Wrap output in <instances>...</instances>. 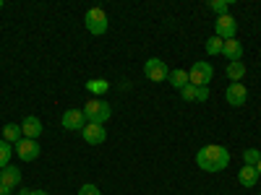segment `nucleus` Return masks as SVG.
<instances>
[{"label":"nucleus","mask_w":261,"mask_h":195,"mask_svg":"<svg viewBox=\"0 0 261 195\" xmlns=\"http://www.w3.org/2000/svg\"><path fill=\"white\" fill-rule=\"evenodd\" d=\"M258 195H261V192H258Z\"/></svg>","instance_id":"30"},{"label":"nucleus","mask_w":261,"mask_h":195,"mask_svg":"<svg viewBox=\"0 0 261 195\" xmlns=\"http://www.w3.org/2000/svg\"><path fill=\"white\" fill-rule=\"evenodd\" d=\"M222 55L227 57V62H241V57H243V45H241L238 39H225Z\"/></svg>","instance_id":"13"},{"label":"nucleus","mask_w":261,"mask_h":195,"mask_svg":"<svg viewBox=\"0 0 261 195\" xmlns=\"http://www.w3.org/2000/svg\"><path fill=\"white\" fill-rule=\"evenodd\" d=\"M29 195H47L45 190H29Z\"/></svg>","instance_id":"27"},{"label":"nucleus","mask_w":261,"mask_h":195,"mask_svg":"<svg viewBox=\"0 0 261 195\" xmlns=\"http://www.w3.org/2000/svg\"><path fill=\"white\" fill-rule=\"evenodd\" d=\"M0 195H11V190H8L6 185H0Z\"/></svg>","instance_id":"26"},{"label":"nucleus","mask_w":261,"mask_h":195,"mask_svg":"<svg viewBox=\"0 0 261 195\" xmlns=\"http://www.w3.org/2000/svg\"><path fill=\"white\" fill-rule=\"evenodd\" d=\"M209 11H214L217 18H220V16H227V11H230V0H212V3H209Z\"/></svg>","instance_id":"21"},{"label":"nucleus","mask_w":261,"mask_h":195,"mask_svg":"<svg viewBox=\"0 0 261 195\" xmlns=\"http://www.w3.org/2000/svg\"><path fill=\"white\" fill-rule=\"evenodd\" d=\"M18 125H21V133H24V138H32V141H37V138L42 136V120H39V117H34V115L24 117V120H21Z\"/></svg>","instance_id":"11"},{"label":"nucleus","mask_w":261,"mask_h":195,"mask_svg":"<svg viewBox=\"0 0 261 195\" xmlns=\"http://www.w3.org/2000/svg\"><path fill=\"white\" fill-rule=\"evenodd\" d=\"M84 24H86V31L94 34V37H102L107 34V29H110V18H107V13L102 8H89L84 16Z\"/></svg>","instance_id":"3"},{"label":"nucleus","mask_w":261,"mask_h":195,"mask_svg":"<svg viewBox=\"0 0 261 195\" xmlns=\"http://www.w3.org/2000/svg\"><path fill=\"white\" fill-rule=\"evenodd\" d=\"M256 172H258V177H261V159H258V164H256Z\"/></svg>","instance_id":"28"},{"label":"nucleus","mask_w":261,"mask_h":195,"mask_svg":"<svg viewBox=\"0 0 261 195\" xmlns=\"http://www.w3.org/2000/svg\"><path fill=\"white\" fill-rule=\"evenodd\" d=\"M167 81L172 83V89H183V86H188V71H183V68H175V71H170V76H167Z\"/></svg>","instance_id":"16"},{"label":"nucleus","mask_w":261,"mask_h":195,"mask_svg":"<svg viewBox=\"0 0 261 195\" xmlns=\"http://www.w3.org/2000/svg\"><path fill=\"white\" fill-rule=\"evenodd\" d=\"M212 78H214V68H212V62H204V60H196L193 68L188 71V83H193L196 89L209 86Z\"/></svg>","instance_id":"4"},{"label":"nucleus","mask_w":261,"mask_h":195,"mask_svg":"<svg viewBox=\"0 0 261 195\" xmlns=\"http://www.w3.org/2000/svg\"><path fill=\"white\" fill-rule=\"evenodd\" d=\"M144 76H146L149 81L160 83V81H167L170 71H167V65H165L160 57H149V60L144 62Z\"/></svg>","instance_id":"5"},{"label":"nucleus","mask_w":261,"mask_h":195,"mask_svg":"<svg viewBox=\"0 0 261 195\" xmlns=\"http://www.w3.org/2000/svg\"><path fill=\"white\" fill-rule=\"evenodd\" d=\"M11 156H13V146L6 143V141H0V169H6V167H8Z\"/></svg>","instance_id":"19"},{"label":"nucleus","mask_w":261,"mask_h":195,"mask_svg":"<svg viewBox=\"0 0 261 195\" xmlns=\"http://www.w3.org/2000/svg\"><path fill=\"white\" fill-rule=\"evenodd\" d=\"M21 138H24V133H21V125H16V122H6V125H3V141H6V143L16 146Z\"/></svg>","instance_id":"15"},{"label":"nucleus","mask_w":261,"mask_h":195,"mask_svg":"<svg viewBox=\"0 0 261 195\" xmlns=\"http://www.w3.org/2000/svg\"><path fill=\"white\" fill-rule=\"evenodd\" d=\"M196 164H199L204 172H222L230 164V151L225 146L209 143V146L199 148V154H196Z\"/></svg>","instance_id":"1"},{"label":"nucleus","mask_w":261,"mask_h":195,"mask_svg":"<svg viewBox=\"0 0 261 195\" xmlns=\"http://www.w3.org/2000/svg\"><path fill=\"white\" fill-rule=\"evenodd\" d=\"M196 94H199V89H196L193 83H188V86H183V89H180L183 102H196Z\"/></svg>","instance_id":"23"},{"label":"nucleus","mask_w":261,"mask_h":195,"mask_svg":"<svg viewBox=\"0 0 261 195\" xmlns=\"http://www.w3.org/2000/svg\"><path fill=\"white\" fill-rule=\"evenodd\" d=\"M60 122H63L65 130H84V127H86L84 110H65V115H63Z\"/></svg>","instance_id":"10"},{"label":"nucleus","mask_w":261,"mask_h":195,"mask_svg":"<svg viewBox=\"0 0 261 195\" xmlns=\"http://www.w3.org/2000/svg\"><path fill=\"white\" fill-rule=\"evenodd\" d=\"M238 182H241L243 187H256V182H258L256 167H241V172H238Z\"/></svg>","instance_id":"14"},{"label":"nucleus","mask_w":261,"mask_h":195,"mask_svg":"<svg viewBox=\"0 0 261 195\" xmlns=\"http://www.w3.org/2000/svg\"><path fill=\"white\" fill-rule=\"evenodd\" d=\"M18 182H21V169L18 167H6V169H0V185H6L8 190H13V187H18Z\"/></svg>","instance_id":"12"},{"label":"nucleus","mask_w":261,"mask_h":195,"mask_svg":"<svg viewBox=\"0 0 261 195\" xmlns=\"http://www.w3.org/2000/svg\"><path fill=\"white\" fill-rule=\"evenodd\" d=\"M225 99H227L230 107H243L246 99H248V89L243 83H230L227 91H225Z\"/></svg>","instance_id":"9"},{"label":"nucleus","mask_w":261,"mask_h":195,"mask_svg":"<svg viewBox=\"0 0 261 195\" xmlns=\"http://www.w3.org/2000/svg\"><path fill=\"white\" fill-rule=\"evenodd\" d=\"M113 110H110V104L102 102V99H89L84 104V117L86 122H97V125H105L107 120H110Z\"/></svg>","instance_id":"2"},{"label":"nucleus","mask_w":261,"mask_h":195,"mask_svg":"<svg viewBox=\"0 0 261 195\" xmlns=\"http://www.w3.org/2000/svg\"><path fill=\"white\" fill-rule=\"evenodd\" d=\"M235 31H238V21L227 13V16H220L214 21V34L220 39H235Z\"/></svg>","instance_id":"6"},{"label":"nucleus","mask_w":261,"mask_h":195,"mask_svg":"<svg viewBox=\"0 0 261 195\" xmlns=\"http://www.w3.org/2000/svg\"><path fill=\"white\" fill-rule=\"evenodd\" d=\"M258 159H261V151H258V148H246V151H243V161H246V167H256Z\"/></svg>","instance_id":"22"},{"label":"nucleus","mask_w":261,"mask_h":195,"mask_svg":"<svg viewBox=\"0 0 261 195\" xmlns=\"http://www.w3.org/2000/svg\"><path fill=\"white\" fill-rule=\"evenodd\" d=\"M86 89H89L92 94H97V96H99V94H105L107 89H110V83H107L105 78H94V81L86 83Z\"/></svg>","instance_id":"20"},{"label":"nucleus","mask_w":261,"mask_h":195,"mask_svg":"<svg viewBox=\"0 0 261 195\" xmlns=\"http://www.w3.org/2000/svg\"><path fill=\"white\" fill-rule=\"evenodd\" d=\"M79 195H102V192H99V187H97V185L86 182V185H81V187H79Z\"/></svg>","instance_id":"24"},{"label":"nucleus","mask_w":261,"mask_h":195,"mask_svg":"<svg viewBox=\"0 0 261 195\" xmlns=\"http://www.w3.org/2000/svg\"><path fill=\"white\" fill-rule=\"evenodd\" d=\"M13 151H16V156H18L21 161H34V159L39 156V143L32 141V138H21Z\"/></svg>","instance_id":"7"},{"label":"nucleus","mask_w":261,"mask_h":195,"mask_svg":"<svg viewBox=\"0 0 261 195\" xmlns=\"http://www.w3.org/2000/svg\"><path fill=\"white\" fill-rule=\"evenodd\" d=\"M222 47H225V39H220L217 34H212L206 39V52L209 55H222Z\"/></svg>","instance_id":"18"},{"label":"nucleus","mask_w":261,"mask_h":195,"mask_svg":"<svg viewBox=\"0 0 261 195\" xmlns=\"http://www.w3.org/2000/svg\"><path fill=\"white\" fill-rule=\"evenodd\" d=\"M196 102H209V86H201L199 94H196Z\"/></svg>","instance_id":"25"},{"label":"nucleus","mask_w":261,"mask_h":195,"mask_svg":"<svg viewBox=\"0 0 261 195\" xmlns=\"http://www.w3.org/2000/svg\"><path fill=\"white\" fill-rule=\"evenodd\" d=\"M243 76H246V65L243 62H227V78L232 83H241Z\"/></svg>","instance_id":"17"},{"label":"nucleus","mask_w":261,"mask_h":195,"mask_svg":"<svg viewBox=\"0 0 261 195\" xmlns=\"http://www.w3.org/2000/svg\"><path fill=\"white\" fill-rule=\"evenodd\" d=\"M0 8H3V0H0Z\"/></svg>","instance_id":"29"},{"label":"nucleus","mask_w":261,"mask_h":195,"mask_svg":"<svg viewBox=\"0 0 261 195\" xmlns=\"http://www.w3.org/2000/svg\"><path fill=\"white\" fill-rule=\"evenodd\" d=\"M81 136H84V141L89 143V146H99V143H105V141H107V130H105V125L86 122V127L81 130Z\"/></svg>","instance_id":"8"}]
</instances>
